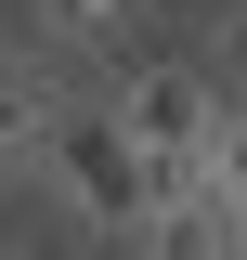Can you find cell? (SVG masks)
Returning <instances> with one entry per match:
<instances>
[{
  "instance_id": "1",
  "label": "cell",
  "mask_w": 247,
  "mask_h": 260,
  "mask_svg": "<svg viewBox=\"0 0 247 260\" xmlns=\"http://www.w3.org/2000/svg\"><path fill=\"white\" fill-rule=\"evenodd\" d=\"M26 169L52 182V208L78 234H117V247H130V234L156 221V156H143V130H130L117 104H65V117L39 130Z\"/></svg>"
},
{
  "instance_id": "2",
  "label": "cell",
  "mask_w": 247,
  "mask_h": 260,
  "mask_svg": "<svg viewBox=\"0 0 247 260\" xmlns=\"http://www.w3.org/2000/svg\"><path fill=\"white\" fill-rule=\"evenodd\" d=\"M104 104L143 130V156H208V143H221V117H234V91L208 78V52H195V65H130Z\"/></svg>"
},
{
  "instance_id": "3",
  "label": "cell",
  "mask_w": 247,
  "mask_h": 260,
  "mask_svg": "<svg viewBox=\"0 0 247 260\" xmlns=\"http://www.w3.org/2000/svg\"><path fill=\"white\" fill-rule=\"evenodd\" d=\"M52 39H0V117H13V130H26V143H39V130H52L65 117V78H52Z\"/></svg>"
},
{
  "instance_id": "4",
  "label": "cell",
  "mask_w": 247,
  "mask_h": 260,
  "mask_svg": "<svg viewBox=\"0 0 247 260\" xmlns=\"http://www.w3.org/2000/svg\"><path fill=\"white\" fill-rule=\"evenodd\" d=\"M26 13H39V39H52V52H78V65L130 52V0H26Z\"/></svg>"
},
{
  "instance_id": "5",
  "label": "cell",
  "mask_w": 247,
  "mask_h": 260,
  "mask_svg": "<svg viewBox=\"0 0 247 260\" xmlns=\"http://www.w3.org/2000/svg\"><path fill=\"white\" fill-rule=\"evenodd\" d=\"M195 52H208V78H221V91H247V0H221Z\"/></svg>"
},
{
  "instance_id": "6",
  "label": "cell",
  "mask_w": 247,
  "mask_h": 260,
  "mask_svg": "<svg viewBox=\"0 0 247 260\" xmlns=\"http://www.w3.org/2000/svg\"><path fill=\"white\" fill-rule=\"evenodd\" d=\"M26 156H39V143H26L13 117H0V182H26Z\"/></svg>"
}]
</instances>
